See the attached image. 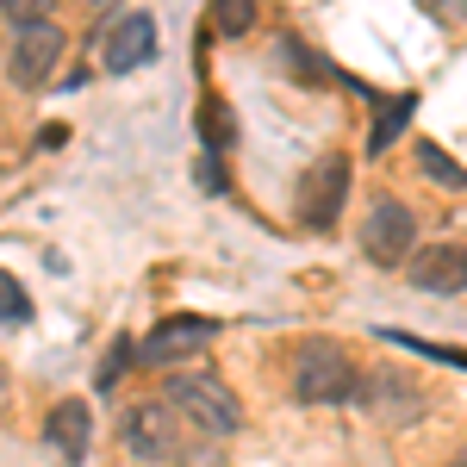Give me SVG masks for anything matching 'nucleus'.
<instances>
[{
  "label": "nucleus",
  "mask_w": 467,
  "mask_h": 467,
  "mask_svg": "<svg viewBox=\"0 0 467 467\" xmlns=\"http://www.w3.org/2000/svg\"><path fill=\"white\" fill-rule=\"evenodd\" d=\"M13 13V37H6V75L19 88H44L57 81V63H63V26L50 13H37V0H19L6 6Z\"/></svg>",
  "instance_id": "1"
},
{
  "label": "nucleus",
  "mask_w": 467,
  "mask_h": 467,
  "mask_svg": "<svg viewBox=\"0 0 467 467\" xmlns=\"http://www.w3.org/2000/svg\"><path fill=\"white\" fill-rule=\"evenodd\" d=\"M162 399H169L200 436H237L244 431V405H237V393H231L218 374H169Z\"/></svg>",
  "instance_id": "2"
},
{
  "label": "nucleus",
  "mask_w": 467,
  "mask_h": 467,
  "mask_svg": "<svg viewBox=\"0 0 467 467\" xmlns=\"http://www.w3.org/2000/svg\"><path fill=\"white\" fill-rule=\"evenodd\" d=\"M361 255L374 268H405L418 255V218L399 193H374L361 213Z\"/></svg>",
  "instance_id": "3"
},
{
  "label": "nucleus",
  "mask_w": 467,
  "mask_h": 467,
  "mask_svg": "<svg viewBox=\"0 0 467 467\" xmlns=\"http://www.w3.org/2000/svg\"><path fill=\"white\" fill-rule=\"evenodd\" d=\"M293 393H299V405H356V361L337 343H306L293 361Z\"/></svg>",
  "instance_id": "4"
},
{
  "label": "nucleus",
  "mask_w": 467,
  "mask_h": 467,
  "mask_svg": "<svg viewBox=\"0 0 467 467\" xmlns=\"http://www.w3.org/2000/svg\"><path fill=\"white\" fill-rule=\"evenodd\" d=\"M125 449L138 455V462H162L175 467L187 455V442H181V411L169 399H144V405H131L125 411Z\"/></svg>",
  "instance_id": "5"
},
{
  "label": "nucleus",
  "mask_w": 467,
  "mask_h": 467,
  "mask_svg": "<svg viewBox=\"0 0 467 467\" xmlns=\"http://www.w3.org/2000/svg\"><path fill=\"white\" fill-rule=\"evenodd\" d=\"M343 206H349V156L330 150V156H318V162L299 175V224L330 231V224L343 218Z\"/></svg>",
  "instance_id": "6"
},
{
  "label": "nucleus",
  "mask_w": 467,
  "mask_h": 467,
  "mask_svg": "<svg viewBox=\"0 0 467 467\" xmlns=\"http://www.w3.org/2000/svg\"><path fill=\"white\" fill-rule=\"evenodd\" d=\"M213 337H218V324L213 318H156L144 330V343H138V361L144 368H181L187 356H206L213 349Z\"/></svg>",
  "instance_id": "7"
},
{
  "label": "nucleus",
  "mask_w": 467,
  "mask_h": 467,
  "mask_svg": "<svg viewBox=\"0 0 467 467\" xmlns=\"http://www.w3.org/2000/svg\"><path fill=\"white\" fill-rule=\"evenodd\" d=\"M156 44H162L156 19H150L144 6H131V13H119L107 32H100V69H107V75H131V69H144L150 57H156Z\"/></svg>",
  "instance_id": "8"
},
{
  "label": "nucleus",
  "mask_w": 467,
  "mask_h": 467,
  "mask_svg": "<svg viewBox=\"0 0 467 467\" xmlns=\"http://www.w3.org/2000/svg\"><path fill=\"white\" fill-rule=\"evenodd\" d=\"M361 405H368L380 424H418V418H424V387H418L411 374H399V368H374V374L361 380Z\"/></svg>",
  "instance_id": "9"
},
{
  "label": "nucleus",
  "mask_w": 467,
  "mask_h": 467,
  "mask_svg": "<svg viewBox=\"0 0 467 467\" xmlns=\"http://www.w3.org/2000/svg\"><path fill=\"white\" fill-rule=\"evenodd\" d=\"M405 281L424 293H467V250L462 244H424L405 262Z\"/></svg>",
  "instance_id": "10"
},
{
  "label": "nucleus",
  "mask_w": 467,
  "mask_h": 467,
  "mask_svg": "<svg viewBox=\"0 0 467 467\" xmlns=\"http://www.w3.org/2000/svg\"><path fill=\"white\" fill-rule=\"evenodd\" d=\"M44 442L57 449V462H69V467L88 462V449H94V411H88V399H63L44 418Z\"/></svg>",
  "instance_id": "11"
},
{
  "label": "nucleus",
  "mask_w": 467,
  "mask_h": 467,
  "mask_svg": "<svg viewBox=\"0 0 467 467\" xmlns=\"http://www.w3.org/2000/svg\"><path fill=\"white\" fill-rule=\"evenodd\" d=\"M281 57H287V69L299 75V81H343V75L330 69V63H324L318 50H306L299 37H281Z\"/></svg>",
  "instance_id": "12"
},
{
  "label": "nucleus",
  "mask_w": 467,
  "mask_h": 467,
  "mask_svg": "<svg viewBox=\"0 0 467 467\" xmlns=\"http://www.w3.org/2000/svg\"><path fill=\"white\" fill-rule=\"evenodd\" d=\"M418 169H424L436 187H455V193H467V169H462V162H449L436 144H418Z\"/></svg>",
  "instance_id": "13"
},
{
  "label": "nucleus",
  "mask_w": 467,
  "mask_h": 467,
  "mask_svg": "<svg viewBox=\"0 0 467 467\" xmlns=\"http://www.w3.org/2000/svg\"><path fill=\"white\" fill-rule=\"evenodd\" d=\"M411 107H418L411 94H399V100H387V112H380V125H374V138H368V150H374V156H380V150H387V144L399 138V125H411Z\"/></svg>",
  "instance_id": "14"
},
{
  "label": "nucleus",
  "mask_w": 467,
  "mask_h": 467,
  "mask_svg": "<svg viewBox=\"0 0 467 467\" xmlns=\"http://www.w3.org/2000/svg\"><path fill=\"white\" fill-rule=\"evenodd\" d=\"M200 138H206V150H224V144H231V112H224V100H218V94H206V107H200Z\"/></svg>",
  "instance_id": "15"
},
{
  "label": "nucleus",
  "mask_w": 467,
  "mask_h": 467,
  "mask_svg": "<svg viewBox=\"0 0 467 467\" xmlns=\"http://www.w3.org/2000/svg\"><path fill=\"white\" fill-rule=\"evenodd\" d=\"M213 26L224 37H244V32H255V6H250V0H218V6H213Z\"/></svg>",
  "instance_id": "16"
},
{
  "label": "nucleus",
  "mask_w": 467,
  "mask_h": 467,
  "mask_svg": "<svg viewBox=\"0 0 467 467\" xmlns=\"http://www.w3.org/2000/svg\"><path fill=\"white\" fill-rule=\"evenodd\" d=\"M0 324H32V293L13 275H0Z\"/></svg>",
  "instance_id": "17"
},
{
  "label": "nucleus",
  "mask_w": 467,
  "mask_h": 467,
  "mask_svg": "<svg viewBox=\"0 0 467 467\" xmlns=\"http://www.w3.org/2000/svg\"><path fill=\"white\" fill-rule=\"evenodd\" d=\"M193 175H200L206 193H224V162H218V150H200V169H193Z\"/></svg>",
  "instance_id": "18"
},
{
  "label": "nucleus",
  "mask_w": 467,
  "mask_h": 467,
  "mask_svg": "<svg viewBox=\"0 0 467 467\" xmlns=\"http://www.w3.org/2000/svg\"><path fill=\"white\" fill-rule=\"evenodd\" d=\"M455 467H467V455H462V462H455Z\"/></svg>",
  "instance_id": "19"
}]
</instances>
